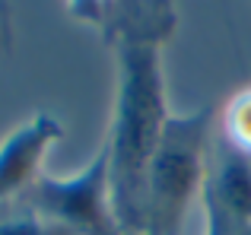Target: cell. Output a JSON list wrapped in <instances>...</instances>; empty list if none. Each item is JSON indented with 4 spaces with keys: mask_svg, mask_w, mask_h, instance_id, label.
Returning <instances> with one entry per match:
<instances>
[{
    "mask_svg": "<svg viewBox=\"0 0 251 235\" xmlns=\"http://www.w3.org/2000/svg\"><path fill=\"white\" fill-rule=\"evenodd\" d=\"M10 51V13H6V3L0 0V57Z\"/></svg>",
    "mask_w": 251,
    "mask_h": 235,
    "instance_id": "8",
    "label": "cell"
},
{
    "mask_svg": "<svg viewBox=\"0 0 251 235\" xmlns=\"http://www.w3.org/2000/svg\"><path fill=\"white\" fill-rule=\"evenodd\" d=\"M235 235H251V229H239V232H235Z\"/></svg>",
    "mask_w": 251,
    "mask_h": 235,
    "instance_id": "9",
    "label": "cell"
},
{
    "mask_svg": "<svg viewBox=\"0 0 251 235\" xmlns=\"http://www.w3.org/2000/svg\"><path fill=\"white\" fill-rule=\"evenodd\" d=\"M0 235H76L67 226L45 219L42 213H29V216H10L0 219Z\"/></svg>",
    "mask_w": 251,
    "mask_h": 235,
    "instance_id": "7",
    "label": "cell"
},
{
    "mask_svg": "<svg viewBox=\"0 0 251 235\" xmlns=\"http://www.w3.org/2000/svg\"><path fill=\"white\" fill-rule=\"evenodd\" d=\"M223 140L251 156V86L229 99L223 112Z\"/></svg>",
    "mask_w": 251,
    "mask_h": 235,
    "instance_id": "6",
    "label": "cell"
},
{
    "mask_svg": "<svg viewBox=\"0 0 251 235\" xmlns=\"http://www.w3.org/2000/svg\"><path fill=\"white\" fill-rule=\"evenodd\" d=\"M25 200L45 219H54L76 235H121L115 216H111L105 143L99 146V153L89 159L83 172L70 175V178L42 175L25 191Z\"/></svg>",
    "mask_w": 251,
    "mask_h": 235,
    "instance_id": "3",
    "label": "cell"
},
{
    "mask_svg": "<svg viewBox=\"0 0 251 235\" xmlns=\"http://www.w3.org/2000/svg\"><path fill=\"white\" fill-rule=\"evenodd\" d=\"M64 137V124L48 112H35L0 143V204L25 194L42 178V159Z\"/></svg>",
    "mask_w": 251,
    "mask_h": 235,
    "instance_id": "4",
    "label": "cell"
},
{
    "mask_svg": "<svg viewBox=\"0 0 251 235\" xmlns=\"http://www.w3.org/2000/svg\"><path fill=\"white\" fill-rule=\"evenodd\" d=\"M203 197L213 200L235 229H251V156L220 140L216 165L203 181Z\"/></svg>",
    "mask_w": 251,
    "mask_h": 235,
    "instance_id": "5",
    "label": "cell"
},
{
    "mask_svg": "<svg viewBox=\"0 0 251 235\" xmlns=\"http://www.w3.org/2000/svg\"><path fill=\"white\" fill-rule=\"evenodd\" d=\"M169 121L159 42L124 35L118 42L115 115L105 137L108 197L121 235L147 232V175Z\"/></svg>",
    "mask_w": 251,
    "mask_h": 235,
    "instance_id": "1",
    "label": "cell"
},
{
    "mask_svg": "<svg viewBox=\"0 0 251 235\" xmlns=\"http://www.w3.org/2000/svg\"><path fill=\"white\" fill-rule=\"evenodd\" d=\"M210 124L213 105H201L188 115H169L147 175L143 235H181L184 213L207 181Z\"/></svg>",
    "mask_w": 251,
    "mask_h": 235,
    "instance_id": "2",
    "label": "cell"
}]
</instances>
